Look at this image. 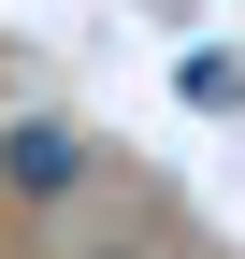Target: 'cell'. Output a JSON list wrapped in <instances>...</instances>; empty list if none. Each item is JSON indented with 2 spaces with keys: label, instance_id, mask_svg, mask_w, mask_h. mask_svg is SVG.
Returning a JSON list of instances; mask_svg holds the SVG:
<instances>
[{
  "label": "cell",
  "instance_id": "1",
  "mask_svg": "<svg viewBox=\"0 0 245 259\" xmlns=\"http://www.w3.org/2000/svg\"><path fill=\"white\" fill-rule=\"evenodd\" d=\"M0 187H15V202H72L87 187V144L72 130H0Z\"/></svg>",
  "mask_w": 245,
  "mask_h": 259
},
{
  "label": "cell",
  "instance_id": "2",
  "mask_svg": "<svg viewBox=\"0 0 245 259\" xmlns=\"http://www.w3.org/2000/svg\"><path fill=\"white\" fill-rule=\"evenodd\" d=\"M173 101H188V115H231V101H245V58H188V72H173Z\"/></svg>",
  "mask_w": 245,
  "mask_h": 259
}]
</instances>
